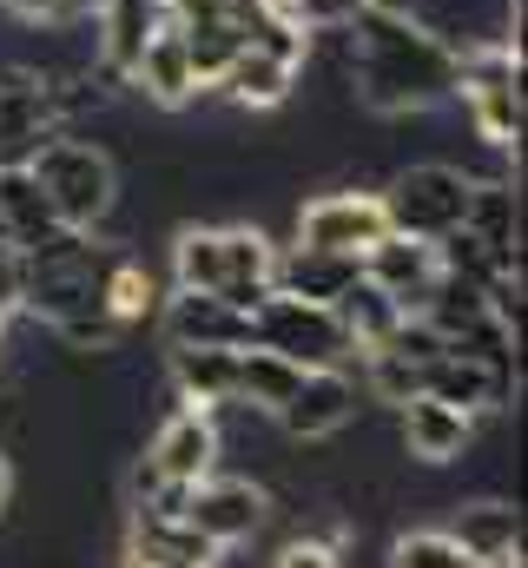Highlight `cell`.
I'll return each instance as SVG.
<instances>
[{
  "label": "cell",
  "instance_id": "obj_14",
  "mask_svg": "<svg viewBox=\"0 0 528 568\" xmlns=\"http://www.w3.org/2000/svg\"><path fill=\"white\" fill-rule=\"evenodd\" d=\"M364 278L384 284L403 311H416L423 297H429V284L443 278V258H436V245H423V239H403V232H384L370 252H364Z\"/></svg>",
  "mask_w": 528,
  "mask_h": 568
},
{
  "label": "cell",
  "instance_id": "obj_20",
  "mask_svg": "<svg viewBox=\"0 0 528 568\" xmlns=\"http://www.w3.org/2000/svg\"><path fill=\"white\" fill-rule=\"evenodd\" d=\"M0 225H7V245L13 252H33V245H47L60 232V219H53V205H47V192L33 185L27 165H7L0 172Z\"/></svg>",
  "mask_w": 528,
  "mask_h": 568
},
{
  "label": "cell",
  "instance_id": "obj_28",
  "mask_svg": "<svg viewBox=\"0 0 528 568\" xmlns=\"http://www.w3.org/2000/svg\"><path fill=\"white\" fill-rule=\"evenodd\" d=\"M390 568H469L449 529H403L390 542Z\"/></svg>",
  "mask_w": 528,
  "mask_h": 568
},
{
  "label": "cell",
  "instance_id": "obj_15",
  "mask_svg": "<svg viewBox=\"0 0 528 568\" xmlns=\"http://www.w3.org/2000/svg\"><path fill=\"white\" fill-rule=\"evenodd\" d=\"M165 377H172V397L179 404H192V410H232L238 404V351H219V344H205V351H172L165 357Z\"/></svg>",
  "mask_w": 528,
  "mask_h": 568
},
{
  "label": "cell",
  "instance_id": "obj_13",
  "mask_svg": "<svg viewBox=\"0 0 528 568\" xmlns=\"http://www.w3.org/2000/svg\"><path fill=\"white\" fill-rule=\"evenodd\" d=\"M423 397H436V404H456L463 417H483V410H502V404L516 397V377L489 371L483 357L443 351L436 364H423Z\"/></svg>",
  "mask_w": 528,
  "mask_h": 568
},
{
  "label": "cell",
  "instance_id": "obj_30",
  "mask_svg": "<svg viewBox=\"0 0 528 568\" xmlns=\"http://www.w3.org/2000/svg\"><path fill=\"white\" fill-rule=\"evenodd\" d=\"M0 7H7L20 27H60V20H73V13H80L73 0H0Z\"/></svg>",
  "mask_w": 528,
  "mask_h": 568
},
{
  "label": "cell",
  "instance_id": "obj_24",
  "mask_svg": "<svg viewBox=\"0 0 528 568\" xmlns=\"http://www.w3.org/2000/svg\"><path fill=\"white\" fill-rule=\"evenodd\" d=\"M219 284H225L219 225H179L172 232V291H219Z\"/></svg>",
  "mask_w": 528,
  "mask_h": 568
},
{
  "label": "cell",
  "instance_id": "obj_35",
  "mask_svg": "<svg viewBox=\"0 0 528 568\" xmlns=\"http://www.w3.org/2000/svg\"><path fill=\"white\" fill-rule=\"evenodd\" d=\"M0 351H7V317H0Z\"/></svg>",
  "mask_w": 528,
  "mask_h": 568
},
{
  "label": "cell",
  "instance_id": "obj_12",
  "mask_svg": "<svg viewBox=\"0 0 528 568\" xmlns=\"http://www.w3.org/2000/svg\"><path fill=\"white\" fill-rule=\"evenodd\" d=\"M351 417H357V384L344 371H304L291 404L277 410L284 436H297V443H324V436L351 429Z\"/></svg>",
  "mask_w": 528,
  "mask_h": 568
},
{
  "label": "cell",
  "instance_id": "obj_32",
  "mask_svg": "<svg viewBox=\"0 0 528 568\" xmlns=\"http://www.w3.org/2000/svg\"><path fill=\"white\" fill-rule=\"evenodd\" d=\"M364 13H390V20H429V0H364Z\"/></svg>",
  "mask_w": 528,
  "mask_h": 568
},
{
  "label": "cell",
  "instance_id": "obj_6",
  "mask_svg": "<svg viewBox=\"0 0 528 568\" xmlns=\"http://www.w3.org/2000/svg\"><path fill=\"white\" fill-rule=\"evenodd\" d=\"M384 232H390L384 192H364V185H337V192H317V199L297 205V245H311V252H351V258H364Z\"/></svg>",
  "mask_w": 528,
  "mask_h": 568
},
{
  "label": "cell",
  "instance_id": "obj_31",
  "mask_svg": "<svg viewBox=\"0 0 528 568\" xmlns=\"http://www.w3.org/2000/svg\"><path fill=\"white\" fill-rule=\"evenodd\" d=\"M20 291H27V265L13 245H0V317H20Z\"/></svg>",
  "mask_w": 528,
  "mask_h": 568
},
{
  "label": "cell",
  "instance_id": "obj_23",
  "mask_svg": "<svg viewBox=\"0 0 528 568\" xmlns=\"http://www.w3.org/2000/svg\"><path fill=\"white\" fill-rule=\"evenodd\" d=\"M331 311H337V324L351 331V344H357V351H377V344L396 331V317H403V304H396L384 284H370V278H357L337 304H331Z\"/></svg>",
  "mask_w": 528,
  "mask_h": 568
},
{
  "label": "cell",
  "instance_id": "obj_5",
  "mask_svg": "<svg viewBox=\"0 0 528 568\" xmlns=\"http://www.w3.org/2000/svg\"><path fill=\"white\" fill-rule=\"evenodd\" d=\"M384 219H390V232L423 239V245L449 239L469 219V172L463 165H443V159L403 165L390 179V192H384Z\"/></svg>",
  "mask_w": 528,
  "mask_h": 568
},
{
  "label": "cell",
  "instance_id": "obj_26",
  "mask_svg": "<svg viewBox=\"0 0 528 568\" xmlns=\"http://www.w3.org/2000/svg\"><path fill=\"white\" fill-rule=\"evenodd\" d=\"M357 536V516H331L324 529H304V536H291L277 556H271V568H344V542Z\"/></svg>",
  "mask_w": 528,
  "mask_h": 568
},
{
  "label": "cell",
  "instance_id": "obj_29",
  "mask_svg": "<svg viewBox=\"0 0 528 568\" xmlns=\"http://www.w3.org/2000/svg\"><path fill=\"white\" fill-rule=\"evenodd\" d=\"M304 33H344L357 13H364V0H277Z\"/></svg>",
  "mask_w": 528,
  "mask_h": 568
},
{
  "label": "cell",
  "instance_id": "obj_11",
  "mask_svg": "<svg viewBox=\"0 0 528 568\" xmlns=\"http://www.w3.org/2000/svg\"><path fill=\"white\" fill-rule=\"evenodd\" d=\"M225 549H212L185 516L132 509L126 516V568H219Z\"/></svg>",
  "mask_w": 528,
  "mask_h": 568
},
{
  "label": "cell",
  "instance_id": "obj_21",
  "mask_svg": "<svg viewBox=\"0 0 528 568\" xmlns=\"http://www.w3.org/2000/svg\"><path fill=\"white\" fill-rule=\"evenodd\" d=\"M463 232H476L496 252H522V192L509 179H469V219Z\"/></svg>",
  "mask_w": 528,
  "mask_h": 568
},
{
  "label": "cell",
  "instance_id": "obj_22",
  "mask_svg": "<svg viewBox=\"0 0 528 568\" xmlns=\"http://www.w3.org/2000/svg\"><path fill=\"white\" fill-rule=\"evenodd\" d=\"M297 377H304V371H297L291 357H277V351H258V344H245V351H238V404H245V410L277 417V410L291 404Z\"/></svg>",
  "mask_w": 528,
  "mask_h": 568
},
{
  "label": "cell",
  "instance_id": "obj_4",
  "mask_svg": "<svg viewBox=\"0 0 528 568\" xmlns=\"http://www.w3.org/2000/svg\"><path fill=\"white\" fill-rule=\"evenodd\" d=\"M252 344L291 357L297 371H344L357 357V344L337 324V311L331 304H311V297H291V291H271L258 311H252Z\"/></svg>",
  "mask_w": 528,
  "mask_h": 568
},
{
  "label": "cell",
  "instance_id": "obj_18",
  "mask_svg": "<svg viewBox=\"0 0 528 568\" xmlns=\"http://www.w3.org/2000/svg\"><path fill=\"white\" fill-rule=\"evenodd\" d=\"M357 278H364V258H351V252H311V245H291V252H277L271 291H291V297H311V304H337Z\"/></svg>",
  "mask_w": 528,
  "mask_h": 568
},
{
  "label": "cell",
  "instance_id": "obj_16",
  "mask_svg": "<svg viewBox=\"0 0 528 568\" xmlns=\"http://www.w3.org/2000/svg\"><path fill=\"white\" fill-rule=\"evenodd\" d=\"M132 93H145L152 106H165V113H179V106H192V93H199V80H192V60H185V40H179V27H172V13H165V27L145 40V53H139V67L126 73Z\"/></svg>",
  "mask_w": 528,
  "mask_h": 568
},
{
  "label": "cell",
  "instance_id": "obj_2",
  "mask_svg": "<svg viewBox=\"0 0 528 568\" xmlns=\"http://www.w3.org/2000/svg\"><path fill=\"white\" fill-rule=\"evenodd\" d=\"M27 172L47 192L53 219L73 225V232H100L113 219V205H120V165H113V152L80 140V133H53V140L33 152Z\"/></svg>",
  "mask_w": 528,
  "mask_h": 568
},
{
  "label": "cell",
  "instance_id": "obj_1",
  "mask_svg": "<svg viewBox=\"0 0 528 568\" xmlns=\"http://www.w3.org/2000/svg\"><path fill=\"white\" fill-rule=\"evenodd\" d=\"M344 47V80L357 93L364 113L403 120V113H429L449 100L456 87V40L429 20H390V13H357Z\"/></svg>",
  "mask_w": 528,
  "mask_h": 568
},
{
  "label": "cell",
  "instance_id": "obj_27",
  "mask_svg": "<svg viewBox=\"0 0 528 568\" xmlns=\"http://www.w3.org/2000/svg\"><path fill=\"white\" fill-rule=\"evenodd\" d=\"M364 357V390H370V404H390L403 410L416 390H423V364H409V357H396V351H357Z\"/></svg>",
  "mask_w": 528,
  "mask_h": 568
},
{
  "label": "cell",
  "instance_id": "obj_10",
  "mask_svg": "<svg viewBox=\"0 0 528 568\" xmlns=\"http://www.w3.org/2000/svg\"><path fill=\"white\" fill-rule=\"evenodd\" d=\"M396 443H403L409 463L443 469V463H463V456H469V443H476V417H463L456 404H436V397L416 390V397L396 410Z\"/></svg>",
  "mask_w": 528,
  "mask_h": 568
},
{
  "label": "cell",
  "instance_id": "obj_3",
  "mask_svg": "<svg viewBox=\"0 0 528 568\" xmlns=\"http://www.w3.org/2000/svg\"><path fill=\"white\" fill-rule=\"evenodd\" d=\"M449 100H463L476 140L496 152L522 145V40H476L456 47V87Z\"/></svg>",
  "mask_w": 528,
  "mask_h": 568
},
{
  "label": "cell",
  "instance_id": "obj_34",
  "mask_svg": "<svg viewBox=\"0 0 528 568\" xmlns=\"http://www.w3.org/2000/svg\"><path fill=\"white\" fill-rule=\"evenodd\" d=\"M73 7H80V13H93V7H100V0H73Z\"/></svg>",
  "mask_w": 528,
  "mask_h": 568
},
{
  "label": "cell",
  "instance_id": "obj_8",
  "mask_svg": "<svg viewBox=\"0 0 528 568\" xmlns=\"http://www.w3.org/2000/svg\"><path fill=\"white\" fill-rule=\"evenodd\" d=\"M219 449H225V443H219V417L179 404L165 424L152 429L145 463H152V476H159L165 489H192V483H205V476L219 469Z\"/></svg>",
  "mask_w": 528,
  "mask_h": 568
},
{
  "label": "cell",
  "instance_id": "obj_19",
  "mask_svg": "<svg viewBox=\"0 0 528 568\" xmlns=\"http://www.w3.org/2000/svg\"><path fill=\"white\" fill-rule=\"evenodd\" d=\"M219 87H225V100H232L238 113H277V106L297 93V67H291V60H271L258 47H245V53L219 73Z\"/></svg>",
  "mask_w": 528,
  "mask_h": 568
},
{
  "label": "cell",
  "instance_id": "obj_33",
  "mask_svg": "<svg viewBox=\"0 0 528 568\" xmlns=\"http://www.w3.org/2000/svg\"><path fill=\"white\" fill-rule=\"evenodd\" d=\"M7 503H13V463H7V449H0V516H7Z\"/></svg>",
  "mask_w": 528,
  "mask_h": 568
},
{
  "label": "cell",
  "instance_id": "obj_9",
  "mask_svg": "<svg viewBox=\"0 0 528 568\" xmlns=\"http://www.w3.org/2000/svg\"><path fill=\"white\" fill-rule=\"evenodd\" d=\"M159 331H165V351H245L252 344V317L232 311L219 291H165L159 304Z\"/></svg>",
  "mask_w": 528,
  "mask_h": 568
},
{
  "label": "cell",
  "instance_id": "obj_25",
  "mask_svg": "<svg viewBox=\"0 0 528 568\" xmlns=\"http://www.w3.org/2000/svg\"><path fill=\"white\" fill-rule=\"evenodd\" d=\"M106 311L120 317V324H139V317H152L159 311V278H152V265H139L132 252H113V265H106Z\"/></svg>",
  "mask_w": 528,
  "mask_h": 568
},
{
  "label": "cell",
  "instance_id": "obj_7",
  "mask_svg": "<svg viewBox=\"0 0 528 568\" xmlns=\"http://www.w3.org/2000/svg\"><path fill=\"white\" fill-rule=\"evenodd\" d=\"M185 523L212 542V549H245L252 536H264V523H271V496H264V483L252 476H205V483H192V496H185Z\"/></svg>",
  "mask_w": 528,
  "mask_h": 568
},
{
  "label": "cell",
  "instance_id": "obj_17",
  "mask_svg": "<svg viewBox=\"0 0 528 568\" xmlns=\"http://www.w3.org/2000/svg\"><path fill=\"white\" fill-rule=\"evenodd\" d=\"M449 536L469 562H522V509L489 496V503H463L449 516Z\"/></svg>",
  "mask_w": 528,
  "mask_h": 568
}]
</instances>
